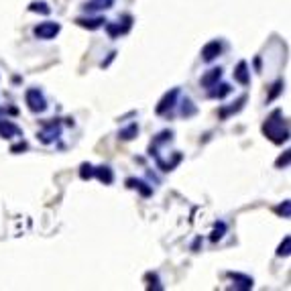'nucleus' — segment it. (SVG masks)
Here are the masks:
<instances>
[{
	"instance_id": "nucleus-1",
	"label": "nucleus",
	"mask_w": 291,
	"mask_h": 291,
	"mask_svg": "<svg viewBox=\"0 0 291 291\" xmlns=\"http://www.w3.org/2000/svg\"><path fill=\"white\" fill-rule=\"evenodd\" d=\"M263 135L269 139V141H273L275 145H281V143H285L287 139H289V123H287V118L283 116V112L277 108V110H273L271 114H269V118L265 120V125H263Z\"/></svg>"
},
{
	"instance_id": "nucleus-2",
	"label": "nucleus",
	"mask_w": 291,
	"mask_h": 291,
	"mask_svg": "<svg viewBox=\"0 0 291 291\" xmlns=\"http://www.w3.org/2000/svg\"><path fill=\"white\" fill-rule=\"evenodd\" d=\"M25 100H27V106L31 112H43L47 108V102H45V96L41 94L39 88H29L27 94H25Z\"/></svg>"
},
{
	"instance_id": "nucleus-3",
	"label": "nucleus",
	"mask_w": 291,
	"mask_h": 291,
	"mask_svg": "<svg viewBox=\"0 0 291 291\" xmlns=\"http://www.w3.org/2000/svg\"><path fill=\"white\" fill-rule=\"evenodd\" d=\"M59 31H61V25H59V22H51V20H47V22L37 25V27L33 29V35H35L37 39H53Z\"/></svg>"
},
{
	"instance_id": "nucleus-4",
	"label": "nucleus",
	"mask_w": 291,
	"mask_h": 291,
	"mask_svg": "<svg viewBox=\"0 0 291 291\" xmlns=\"http://www.w3.org/2000/svg\"><path fill=\"white\" fill-rule=\"evenodd\" d=\"M131 22H133V16H131V14H127L125 25H120V22H104V27H106L108 35L114 39V37H118V35H125V33L131 29Z\"/></svg>"
},
{
	"instance_id": "nucleus-5",
	"label": "nucleus",
	"mask_w": 291,
	"mask_h": 291,
	"mask_svg": "<svg viewBox=\"0 0 291 291\" xmlns=\"http://www.w3.org/2000/svg\"><path fill=\"white\" fill-rule=\"evenodd\" d=\"M220 53H222V43H220V41H210V43L204 45V49H202V59H204L206 63H210V61H214Z\"/></svg>"
},
{
	"instance_id": "nucleus-6",
	"label": "nucleus",
	"mask_w": 291,
	"mask_h": 291,
	"mask_svg": "<svg viewBox=\"0 0 291 291\" xmlns=\"http://www.w3.org/2000/svg\"><path fill=\"white\" fill-rule=\"evenodd\" d=\"M177 96H179V90H177V88H173L171 92H167V94L161 98L159 106H157V114H165L167 110H171V108L175 106V100H177Z\"/></svg>"
},
{
	"instance_id": "nucleus-7",
	"label": "nucleus",
	"mask_w": 291,
	"mask_h": 291,
	"mask_svg": "<svg viewBox=\"0 0 291 291\" xmlns=\"http://www.w3.org/2000/svg\"><path fill=\"white\" fill-rule=\"evenodd\" d=\"M20 135H22V131L14 123H10L6 118H0V137L10 139V137H20Z\"/></svg>"
},
{
	"instance_id": "nucleus-8",
	"label": "nucleus",
	"mask_w": 291,
	"mask_h": 291,
	"mask_svg": "<svg viewBox=\"0 0 291 291\" xmlns=\"http://www.w3.org/2000/svg\"><path fill=\"white\" fill-rule=\"evenodd\" d=\"M234 80L243 86H249L251 84V74H249V63L247 61H238L236 69H234Z\"/></svg>"
},
{
	"instance_id": "nucleus-9",
	"label": "nucleus",
	"mask_w": 291,
	"mask_h": 291,
	"mask_svg": "<svg viewBox=\"0 0 291 291\" xmlns=\"http://www.w3.org/2000/svg\"><path fill=\"white\" fill-rule=\"evenodd\" d=\"M220 78H222V69H220V67H214V69H210V71L202 78V86H204V88H212L214 84L220 82Z\"/></svg>"
},
{
	"instance_id": "nucleus-10",
	"label": "nucleus",
	"mask_w": 291,
	"mask_h": 291,
	"mask_svg": "<svg viewBox=\"0 0 291 291\" xmlns=\"http://www.w3.org/2000/svg\"><path fill=\"white\" fill-rule=\"evenodd\" d=\"M208 90H210V92H208V96H210V98H224V96H228V94L232 92V88H230L228 84H220V86H218V84H214V86H212V88H208Z\"/></svg>"
},
{
	"instance_id": "nucleus-11",
	"label": "nucleus",
	"mask_w": 291,
	"mask_h": 291,
	"mask_svg": "<svg viewBox=\"0 0 291 291\" xmlns=\"http://www.w3.org/2000/svg\"><path fill=\"white\" fill-rule=\"evenodd\" d=\"M230 279L236 281V287L238 289H251L253 287V279L249 275H240V273H228Z\"/></svg>"
},
{
	"instance_id": "nucleus-12",
	"label": "nucleus",
	"mask_w": 291,
	"mask_h": 291,
	"mask_svg": "<svg viewBox=\"0 0 291 291\" xmlns=\"http://www.w3.org/2000/svg\"><path fill=\"white\" fill-rule=\"evenodd\" d=\"M80 27H84V29H90V31H94V29H100L106 20L102 18V16H98V18H78L76 20Z\"/></svg>"
},
{
	"instance_id": "nucleus-13",
	"label": "nucleus",
	"mask_w": 291,
	"mask_h": 291,
	"mask_svg": "<svg viewBox=\"0 0 291 291\" xmlns=\"http://www.w3.org/2000/svg\"><path fill=\"white\" fill-rule=\"evenodd\" d=\"M94 175H96L102 183H106V185H108V183H112V179H114L112 169H110V167H104V165H102V167H98V169H94Z\"/></svg>"
},
{
	"instance_id": "nucleus-14",
	"label": "nucleus",
	"mask_w": 291,
	"mask_h": 291,
	"mask_svg": "<svg viewBox=\"0 0 291 291\" xmlns=\"http://www.w3.org/2000/svg\"><path fill=\"white\" fill-rule=\"evenodd\" d=\"M127 185H129L131 189H139L145 198L153 193V189H151V187H147V183L145 181H141V179H127Z\"/></svg>"
},
{
	"instance_id": "nucleus-15",
	"label": "nucleus",
	"mask_w": 291,
	"mask_h": 291,
	"mask_svg": "<svg viewBox=\"0 0 291 291\" xmlns=\"http://www.w3.org/2000/svg\"><path fill=\"white\" fill-rule=\"evenodd\" d=\"M245 102H247V96H240V98L234 102L236 106H230V108H222V110H220V118H226L230 112H238V110L243 108V104H245Z\"/></svg>"
},
{
	"instance_id": "nucleus-16",
	"label": "nucleus",
	"mask_w": 291,
	"mask_h": 291,
	"mask_svg": "<svg viewBox=\"0 0 291 291\" xmlns=\"http://www.w3.org/2000/svg\"><path fill=\"white\" fill-rule=\"evenodd\" d=\"M137 133H139V127H137V123H133L131 127H127V129H123L118 137H120L123 141H131V139H135V137H137Z\"/></svg>"
},
{
	"instance_id": "nucleus-17",
	"label": "nucleus",
	"mask_w": 291,
	"mask_h": 291,
	"mask_svg": "<svg viewBox=\"0 0 291 291\" xmlns=\"http://www.w3.org/2000/svg\"><path fill=\"white\" fill-rule=\"evenodd\" d=\"M112 2H114V0H92V2H88L84 8H86V10H100V8H110V6H112Z\"/></svg>"
},
{
	"instance_id": "nucleus-18",
	"label": "nucleus",
	"mask_w": 291,
	"mask_h": 291,
	"mask_svg": "<svg viewBox=\"0 0 291 291\" xmlns=\"http://www.w3.org/2000/svg\"><path fill=\"white\" fill-rule=\"evenodd\" d=\"M29 10H31V12H41V14H49V12H51V8H49L47 2H31V4H29Z\"/></svg>"
},
{
	"instance_id": "nucleus-19",
	"label": "nucleus",
	"mask_w": 291,
	"mask_h": 291,
	"mask_svg": "<svg viewBox=\"0 0 291 291\" xmlns=\"http://www.w3.org/2000/svg\"><path fill=\"white\" fill-rule=\"evenodd\" d=\"M289 249H291V238L289 236H285V240H283V243L279 245V249H277V255H279V257H287L291 253Z\"/></svg>"
},
{
	"instance_id": "nucleus-20",
	"label": "nucleus",
	"mask_w": 291,
	"mask_h": 291,
	"mask_svg": "<svg viewBox=\"0 0 291 291\" xmlns=\"http://www.w3.org/2000/svg\"><path fill=\"white\" fill-rule=\"evenodd\" d=\"M281 92H283V82L279 80V82H275V84H273V88H271V94L267 96V100H269V102H271V100H275V98H277Z\"/></svg>"
},
{
	"instance_id": "nucleus-21",
	"label": "nucleus",
	"mask_w": 291,
	"mask_h": 291,
	"mask_svg": "<svg viewBox=\"0 0 291 291\" xmlns=\"http://www.w3.org/2000/svg\"><path fill=\"white\" fill-rule=\"evenodd\" d=\"M224 230H226V224H224V222L216 224V228H214V232H212V236H210V238H212L214 243H216V240H220V238L224 236Z\"/></svg>"
},
{
	"instance_id": "nucleus-22",
	"label": "nucleus",
	"mask_w": 291,
	"mask_h": 291,
	"mask_svg": "<svg viewBox=\"0 0 291 291\" xmlns=\"http://www.w3.org/2000/svg\"><path fill=\"white\" fill-rule=\"evenodd\" d=\"M80 175H82V179H90V177H94V167H92L90 163H84V165H82V169H80Z\"/></svg>"
},
{
	"instance_id": "nucleus-23",
	"label": "nucleus",
	"mask_w": 291,
	"mask_h": 291,
	"mask_svg": "<svg viewBox=\"0 0 291 291\" xmlns=\"http://www.w3.org/2000/svg\"><path fill=\"white\" fill-rule=\"evenodd\" d=\"M289 208H291V204H289V200H287V202H283L281 206H277V208H275V212H277V214H281L283 218H289Z\"/></svg>"
},
{
	"instance_id": "nucleus-24",
	"label": "nucleus",
	"mask_w": 291,
	"mask_h": 291,
	"mask_svg": "<svg viewBox=\"0 0 291 291\" xmlns=\"http://www.w3.org/2000/svg\"><path fill=\"white\" fill-rule=\"evenodd\" d=\"M289 157H291L289 151H285V155H281V157L275 161V167H277V169H281V167H287V165H289Z\"/></svg>"
},
{
	"instance_id": "nucleus-25",
	"label": "nucleus",
	"mask_w": 291,
	"mask_h": 291,
	"mask_svg": "<svg viewBox=\"0 0 291 291\" xmlns=\"http://www.w3.org/2000/svg\"><path fill=\"white\" fill-rule=\"evenodd\" d=\"M193 112H196V108L191 106L189 100H185V102H183V108H181V114H183V116H189V114H193Z\"/></svg>"
},
{
	"instance_id": "nucleus-26",
	"label": "nucleus",
	"mask_w": 291,
	"mask_h": 291,
	"mask_svg": "<svg viewBox=\"0 0 291 291\" xmlns=\"http://www.w3.org/2000/svg\"><path fill=\"white\" fill-rule=\"evenodd\" d=\"M25 149H27V143H18V145L12 147L10 151H12V153H18V151H25Z\"/></svg>"
}]
</instances>
